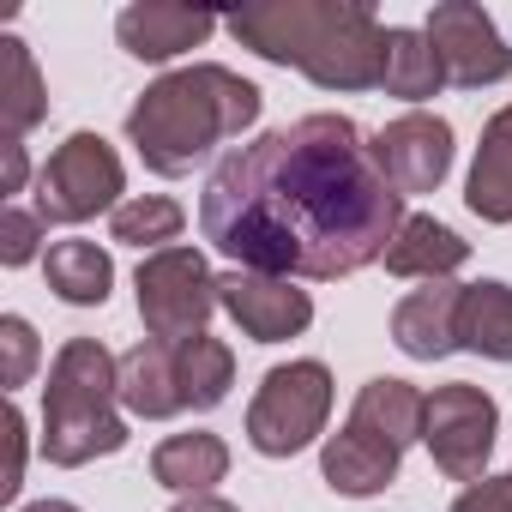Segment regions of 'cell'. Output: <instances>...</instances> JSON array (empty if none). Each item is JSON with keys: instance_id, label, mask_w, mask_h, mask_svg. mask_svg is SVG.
I'll list each match as a JSON object with an SVG mask.
<instances>
[{"instance_id": "ac0fdd59", "label": "cell", "mask_w": 512, "mask_h": 512, "mask_svg": "<svg viewBox=\"0 0 512 512\" xmlns=\"http://www.w3.org/2000/svg\"><path fill=\"white\" fill-rule=\"evenodd\" d=\"M350 422H356V428H368V434H380V440H392V446L404 452L410 440H422L428 398H422L410 380H392V374H380V380H368V386L356 392V410H350Z\"/></svg>"}, {"instance_id": "44dd1931", "label": "cell", "mask_w": 512, "mask_h": 512, "mask_svg": "<svg viewBox=\"0 0 512 512\" xmlns=\"http://www.w3.org/2000/svg\"><path fill=\"white\" fill-rule=\"evenodd\" d=\"M43 115H49V85H43L31 49L19 37H0V133L25 139Z\"/></svg>"}, {"instance_id": "8fae6325", "label": "cell", "mask_w": 512, "mask_h": 512, "mask_svg": "<svg viewBox=\"0 0 512 512\" xmlns=\"http://www.w3.org/2000/svg\"><path fill=\"white\" fill-rule=\"evenodd\" d=\"M374 163L392 181V193H434L452 169V127L440 115H398L374 133Z\"/></svg>"}, {"instance_id": "603a6c76", "label": "cell", "mask_w": 512, "mask_h": 512, "mask_svg": "<svg viewBox=\"0 0 512 512\" xmlns=\"http://www.w3.org/2000/svg\"><path fill=\"white\" fill-rule=\"evenodd\" d=\"M386 97H404V103H428L440 85H446V67L428 43V31H410V25H392L386 31Z\"/></svg>"}, {"instance_id": "ffe728a7", "label": "cell", "mask_w": 512, "mask_h": 512, "mask_svg": "<svg viewBox=\"0 0 512 512\" xmlns=\"http://www.w3.org/2000/svg\"><path fill=\"white\" fill-rule=\"evenodd\" d=\"M229 470V446L217 434H169L157 452H151V476L163 488H175L181 500L187 494H211Z\"/></svg>"}, {"instance_id": "4dcf8cb0", "label": "cell", "mask_w": 512, "mask_h": 512, "mask_svg": "<svg viewBox=\"0 0 512 512\" xmlns=\"http://www.w3.org/2000/svg\"><path fill=\"white\" fill-rule=\"evenodd\" d=\"M169 512H241V506H229V500H217V494H187V500H175Z\"/></svg>"}, {"instance_id": "5b68a950", "label": "cell", "mask_w": 512, "mask_h": 512, "mask_svg": "<svg viewBox=\"0 0 512 512\" xmlns=\"http://www.w3.org/2000/svg\"><path fill=\"white\" fill-rule=\"evenodd\" d=\"M332 416V374L326 362H284L260 380L247 404V446L266 458H296L326 434Z\"/></svg>"}, {"instance_id": "9c48e42d", "label": "cell", "mask_w": 512, "mask_h": 512, "mask_svg": "<svg viewBox=\"0 0 512 512\" xmlns=\"http://www.w3.org/2000/svg\"><path fill=\"white\" fill-rule=\"evenodd\" d=\"M428 43L446 67V85L482 91V85H500L512 73V49L476 0H440L428 13Z\"/></svg>"}, {"instance_id": "cb8c5ba5", "label": "cell", "mask_w": 512, "mask_h": 512, "mask_svg": "<svg viewBox=\"0 0 512 512\" xmlns=\"http://www.w3.org/2000/svg\"><path fill=\"white\" fill-rule=\"evenodd\" d=\"M175 368H181V398H187V410H217L223 398H229V386H235V356H229V344H217V338H187V344H175Z\"/></svg>"}, {"instance_id": "4316f807", "label": "cell", "mask_w": 512, "mask_h": 512, "mask_svg": "<svg viewBox=\"0 0 512 512\" xmlns=\"http://www.w3.org/2000/svg\"><path fill=\"white\" fill-rule=\"evenodd\" d=\"M0 350H7V362H0V380L7 386H25L37 374V332H31V320H19V314L0 320Z\"/></svg>"}, {"instance_id": "1f68e13d", "label": "cell", "mask_w": 512, "mask_h": 512, "mask_svg": "<svg viewBox=\"0 0 512 512\" xmlns=\"http://www.w3.org/2000/svg\"><path fill=\"white\" fill-rule=\"evenodd\" d=\"M25 512H79L73 500H37V506H25Z\"/></svg>"}, {"instance_id": "5bb4252c", "label": "cell", "mask_w": 512, "mask_h": 512, "mask_svg": "<svg viewBox=\"0 0 512 512\" xmlns=\"http://www.w3.org/2000/svg\"><path fill=\"white\" fill-rule=\"evenodd\" d=\"M398 458H404V452H398L392 440H380V434H368V428L344 422V428L326 440L320 470H326V482H332L338 494L368 500V494H380V488H392V482H398Z\"/></svg>"}, {"instance_id": "d6986e66", "label": "cell", "mask_w": 512, "mask_h": 512, "mask_svg": "<svg viewBox=\"0 0 512 512\" xmlns=\"http://www.w3.org/2000/svg\"><path fill=\"white\" fill-rule=\"evenodd\" d=\"M43 278L67 308H103L109 284H115V260L97 241H55L43 253Z\"/></svg>"}, {"instance_id": "484cf974", "label": "cell", "mask_w": 512, "mask_h": 512, "mask_svg": "<svg viewBox=\"0 0 512 512\" xmlns=\"http://www.w3.org/2000/svg\"><path fill=\"white\" fill-rule=\"evenodd\" d=\"M43 229L49 223L37 211H19V205L0 211V266H31L37 247H43Z\"/></svg>"}, {"instance_id": "83f0119b", "label": "cell", "mask_w": 512, "mask_h": 512, "mask_svg": "<svg viewBox=\"0 0 512 512\" xmlns=\"http://www.w3.org/2000/svg\"><path fill=\"white\" fill-rule=\"evenodd\" d=\"M452 512H512V476H482V482H470V488L452 500Z\"/></svg>"}, {"instance_id": "f546056e", "label": "cell", "mask_w": 512, "mask_h": 512, "mask_svg": "<svg viewBox=\"0 0 512 512\" xmlns=\"http://www.w3.org/2000/svg\"><path fill=\"white\" fill-rule=\"evenodd\" d=\"M0 151H7V175H0V193H19V187H25V145H19V139H0Z\"/></svg>"}, {"instance_id": "2e32d148", "label": "cell", "mask_w": 512, "mask_h": 512, "mask_svg": "<svg viewBox=\"0 0 512 512\" xmlns=\"http://www.w3.org/2000/svg\"><path fill=\"white\" fill-rule=\"evenodd\" d=\"M464 260H470V241L458 229H446L440 217H404V229L386 247V272L392 278H422V284H446Z\"/></svg>"}, {"instance_id": "ba28073f", "label": "cell", "mask_w": 512, "mask_h": 512, "mask_svg": "<svg viewBox=\"0 0 512 512\" xmlns=\"http://www.w3.org/2000/svg\"><path fill=\"white\" fill-rule=\"evenodd\" d=\"M494 428H500V404H494L482 386H470V380L434 386L422 440H428L440 476H452V482H482V476H488V452H494Z\"/></svg>"}, {"instance_id": "7a4b0ae2", "label": "cell", "mask_w": 512, "mask_h": 512, "mask_svg": "<svg viewBox=\"0 0 512 512\" xmlns=\"http://www.w3.org/2000/svg\"><path fill=\"white\" fill-rule=\"evenodd\" d=\"M223 25L241 49L302 67L320 91H374L386 79V25L368 0H260Z\"/></svg>"}, {"instance_id": "7c38bea8", "label": "cell", "mask_w": 512, "mask_h": 512, "mask_svg": "<svg viewBox=\"0 0 512 512\" xmlns=\"http://www.w3.org/2000/svg\"><path fill=\"white\" fill-rule=\"evenodd\" d=\"M217 31V13L199 7H175V0H139L115 19V37L133 61H175L187 49H199Z\"/></svg>"}, {"instance_id": "6da1fadb", "label": "cell", "mask_w": 512, "mask_h": 512, "mask_svg": "<svg viewBox=\"0 0 512 512\" xmlns=\"http://www.w3.org/2000/svg\"><path fill=\"white\" fill-rule=\"evenodd\" d=\"M199 229L235 272L332 284L386 260L404 193H392L350 115H302L211 169Z\"/></svg>"}, {"instance_id": "d4e9b609", "label": "cell", "mask_w": 512, "mask_h": 512, "mask_svg": "<svg viewBox=\"0 0 512 512\" xmlns=\"http://www.w3.org/2000/svg\"><path fill=\"white\" fill-rule=\"evenodd\" d=\"M181 223H187V211H181L175 199L145 193V199H127V205L109 217V235L127 241V247H157V253H163V247H175Z\"/></svg>"}, {"instance_id": "3957f363", "label": "cell", "mask_w": 512, "mask_h": 512, "mask_svg": "<svg viewBox=\"0 0 512 512\" xmlns=\"http://www.w3.org/2000/svg\"><path fill=\"white\" fill-rule=\"evenodd\" d=\"M266 97L260 85H247L241 73L199 61L181 73H163L127 115V139L139 145L151 175H187L193 163H205L223 139H241L260 121Z\"/></svg>"}, {"instance_id": "e0dca14e", "label": "cell", "mask_w": 512, "mask_h": 512, "mask_svg": "<svg viewBox=\"0 0 512 512\" xmlns=\"http://www.w3.org/2000/svg\"><path fill=\"white\" fill-rule=\"evenodd\" d=\"M464 205H470L482 223H512V103L494 109L488 127H482V145H476V163H470Z\"/></svg>"}, {"instance_id": "9a60e30c", "label": "cell", "mask_w": 512, "mask_h": 512, "mask_svg": "<svg viewBox=\"0 0 512 512\" xmlns=\"http://www.w3.org/2000/svg\"><path fill=\"white\" fill-rule=\"evenodd\" d=\"M121 410L127 416H145V422H163V416H181L187 398H181V368H175V344H133L121 356Z\"/></svg>"}, {"instance_id": "8992f818", "label": "cell", "mask_w": 512, "mask_h": 512, "mask_svg": "<svg viewBox=\"0 0 512 512\" xmlns=\"http://www.w3.org/2000/svg\"><path fill=\"white\" fill-rule=\"evenodd\" d=\"M127 169L103 133H73L37 169V217L43 223H91L97 211H121Z\"/></svg>"}, {"instance_id": "4fadbf2b", "label": "cell", "mask_w": 512, "mask_h": 512, "mask_svg": "<svg viewBox=\"0 0 512 512\" xmlns=\"http://www.w3.org/2000/svg\"><path fill=\"white\" fill-rule=\"evenodd\" d=\"M458 302H464V284H422L410 290L398 308H392V344L410 356V362H440L458 350Z\"/></svg>"}, {"instance_id": "277c9868", "label": "cell", "mask_w": 512, "mask_h": 512, "mask_svg": "<svg viewBox=\"0 0 512 512\" xmlns=\"http://www.w3.org/2000/svg\"><path fill=\"white\" fill-rule=\"evenodd\" d=\"M115 404H121V356H109L97 338H67L43 386V458L79 470L91 458L121 452L127 416Z\"/></svg>"}, {"instance_id": "30bf717a", "label": "cell", "mask_w": 512, "mask_h": 512, "mask_svg": "<svg viewBox=\"0 0 512 512\" xmlns=\"http://www.w3.org/2000/svg\"><path fill=\"white\" fill-rule=\"evenodd\" d=\"M217 308L253 344H284V338H302L314 326L308 290H296L290 278H266V272H223L217 278Z\"/></svg>"}, {"instance_id": "f1b7e54d", "label": "cell", "mask_w": 512, "mask_h": 512, "mask_svg": "<svg viewBox=\"0 0 512 512\" xmlns=\"http://www.w3.org/2000/svg\"><path fill=\"white\" fill-rule=\"evenodd\" d=\"M7 434H13V464H7V482H0V494H19V476H25V416L19 410H7Z\"/></svg>"}, {"instance_id": "7402d4cb", "label": "cell", "mask_w": 512, "mask_h": 512, "mask_svg": "<svg viewBox=\"0 0 512 512\" xmlns=\"http://www.w3.org/2000/svg\"><path fill=\"white\" fill-rule=\"evenodd\" d=\"M458 350H476L488 362H512V284H464Z\"/></svg>"}, {"instance_id": "52a82bcc", "label": "cell", "mask_w": 512, "mask_h": 512, "mask_svg": "<svg viewBox=\"0 0 512 512\" xmlns=\"http://www.w3.org/2000/svg\"><path fill=\"white\" fill-rule=\"evenodd\" d=\"M139 290V320H145V338L157 344H187L205 332L211 308H217V278L205 266V253L199 247H163L151 253V260L139 266L133 278Z\"/></svg>"}]
</instances>
